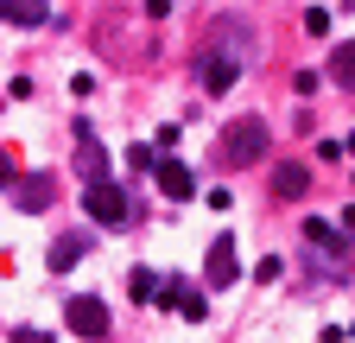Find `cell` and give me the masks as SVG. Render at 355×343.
Wrapping results in <instances>:
<instances>
[{
  "label": "cell",
  "instance_id": "obj_1",
  "mask_svg": "<svg viewBox=\"0 0 355 343\" xmlns=\"http://www.w3.org/2000/svg\"><path fill=\"white\" fill-rule=\"evenodd\" d=\"M266 159V121L260 115H241V121H229L222 127V165H260Z\"/></svg>",
  "mask_w": 355,
  "mask_h": 343
},
{
  "label": "cell",
  "instance_id": "obj_2",
  "mask_svg": "<svg viewBox=\"0 0 355 343\" xmlns=\"http://www.w3.org/2000/svg\"><path fill=\"white\" fill-rule=\"evenodd\" d=\"M64 324H70L83 343H102V337H108V306H102L96 292H76L70 306H64Z\"/></svg>",
  "mask_w": 355,
  "mask_h": 343
},
{
  "label": "cell",
  "instance_id": "obj_3",
  "mask_svg": "<svg viewBox=\"0 0 355 343\" xmlns=\"http://www.w3.org/2000/svg\"><path fill=\"white\" fill-rule=\"evenodd\" d=\"M203 280H209V292H229V286L241 280V254H235V235H216V242H209V254H203Z\"/></svg>",
  "mask_w": 355,
  "mask_h": 343
},
{
  "label": "cell",
  "instance_id": "obj_4",
  "mask_svg": "<svg viewBox=\"0 0 355 343\" xmlns=\"http://www.w3.org/2000/svg\"><path fill=\"white\" fill-rule=\"evenodd\" d=\"M83 210H89L102 229H121V223H127V191H121L114 178H102V185H89V191H83Z\"/></svg>",
  "mask_w": 355,
  "mask_h": 343
},
{
  "label": "cell",
  "instance_id": "obj_5",
  "mask_svg": "<svg viewBox=\"0 0 355 343\" xmlns=\"http://www.w3.org/2000/svg\"><path fill=\"white\" fill-rule=\"evenodd\" d=\"M51 191H58V185H51V172H32V178H19L7 197H13V210H32V217H38V210L51 203Z\"/></svg>",
  "mask_w": 355,
  "mask_h": 343
},
{
  "label": "cell",
  "instance_id": "obj_6",
  "mask_svg": "<svg viewBox=\"0 0 355 343\" xmlns=\"http://www.w3.org/2000/svg\"><path fill=\"white\" fill-rule=\"evenodd\" d=\"M76 134H83V147H76V172H83L89 185H102V178H108V147L89 140V127H76Z\"/></svg>",
  "mask_w": 355,
  "mask_h": 343
},
{
  "label": "cell",
  "instance_id": "obj_7",
  "mask_svg": "<svg viewBox=\"0 0 355 343\" xmlns=\"http://www.w3.org/2000/svg\"><path fill=\"white\" fill-rule=\"evenodd\" d=\"M159 299H171V306L184 312L191 324H197V318H209V299H203L197 286H184V280H165V292H159Z\"/></svg>",
  "mask_w": 355,
  "mask_h": 343
},
{
  "label": "cell",
  "instance_id": "obj_8",
  "mask_svg": "<svg viewBox=\"0 0 355 343\" xmlns=\"http://www.w3.org/2000/svg\"><path fill=\"white\" fill-rule=\"evenodd\" d=\"M235 70H241V58H235V51H209V58H203V90H216V96H222V90L235 83Z\"/></svg>",
  "mask_w": 355,
  "mask_h": 343
},
{
  "label": "cell",
  "instance_id": "obj_9",
  "mask_svg": "<svg viewBox=\"0 0 355 343\" xmlns=\"http://www.w3.org/2000/svg\"><path fill=\"white\" fill-rule=\"evenodd\" d=\"M304 191H311V172H304V165H292V159H286V165H273V197L298 203Z\"/></svg>",
  "mask_w": 355,
  "mask_h": 343
},
{
  "label": "cell",
  "instance_id": "obj_10",
  "mask_svg": "<svg viewBox=\"0 0 355 343\" xmlns=\"http://www.w3.org/2000/svg\"><path fill=\"white\" fill-rule=\"evenodd\" d=\"M153 178H159V191H165L171 203H178V197H191V172H184V165H178L171 153H165V159L153 165Z\"/></svg>",
  "mask_w": 355,
  "mask_h": 343
},
{
  "label": "cell",
  "instance_id": "obj_11",
  "mask_svg": "<svg viewBox=\"0 0 355 343\" xmlns=\"http://www.w3.org/2000/svg\"><path fill=\"white\" fill-rule=\"evenodd\" d=\"M209 38H222V51H235V58H248V19H235V13H222V19L209 26Z\"/></svg>",
  "mask_w": 355,
  "mask_h": 343
},
{
  "label": "cell",
  "instance_id": "obj_12",
  "mask_svg": "<svg viewBox=\"0 0 355 343\" xmlns=\"http://www.w3.org/2000/svg\"><path fill=\"white\" fill-rule=\"evenodd\" d=\"M0 13H7V26H44L51 19L44 0H0Z\"/></svg>",
  "mask_w": 355,
  "mask_h": 343
},
{
  "label": "cell",
  "instance_id": "obj_13",
  "mask_svg": "<svg viewBox=\"0 0 355 343\" xmlns=\"http://www.w3.org/2000/svg\"><path fill=\"white\" fill-rule=\"evenodd\" d=\"M83 248H89V235H58V242H51V254H44V261H51V274L76 267V261H83Z\"/></svg>",
  "mask_w": 355,
  "mask_h": 343
},
{
  "label": "cell",
  "instance_id": "obj_14",
  "mask_svg": "<svg viewBox=\"0 0 355 343\" xmlns=\"http://www.w3.org/2000/svg\"><path fill=\"white\" fill-rule=\"evenodd\" d=\"M330 83H343V90H355V38L330 51Z\"/></svg>",
  "mask_w": 355,
  "mask_h": 343
},
{
  "label": "cell",
  "instance_id": "obj_15",
  "mask_svg": "<svg viewBox=\"0 0 355 343\" xmlns=\"http://www.w3.org/2000/svg\"><path fill=\"white\" fill-rule=\"evenodd\" d=\"M304 242H311V248H324V254H343V248H349V242H343V235H336L330 223H318V217L304 223Z\"/></svg>",
  "mask_w": 355,
  "mask_h": 343
},
{
  "label": "cell",
  "instance_id": "obj_16",
  "mask_svg": "<svg viewBox=\"0 0 355 343\" xmlns=\"http://www.w3.org/2000/svg\"><path fill=\"white\" fill-rule=\"evenodd\" d=\"M127 292L153 306V299H159V274H153V267H133V274H127Z\"/></svg>",
  "mask_w": 355,
  "mask_h": 343
},
{
  "label": "cell",
  "instance_id": "obj_17",
  "mask_svg": "<svg viewBox=\"0 0 355 343\" xmlns=\"http://www.w3.org/2000/svg\"><path fill=\"white\" fill-rule=\"evenodd\" d=\"M304 32H318V38H324V32H330V13H324V7H311V13H304Z\"/></svg>",
  "mask_w": 355,
  "mask_h": 343
},
{
  "label": "cell",
  "instance_id": "obj_18",
  "mask_svg": "<svg viewBox=\"0 0 355 343\" xmlns=\"http://www.w3.org/2000/svg\"><path fill=\"white\" fill-rule=\"evenodd\" d=\"M7 343H51V337H44V331H13Z\"/></svg>",
  "mask_w": 355,
  "mask_h": 343
}]
</instances>
